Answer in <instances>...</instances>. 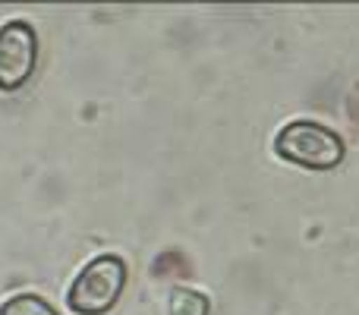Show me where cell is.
<instances>
[{
  "label": "cell",
  "instance_id": "cell-4",
  "mask_svg": "<svg viewBox=\"0 0 359 315\" xmlns=\"http://www.w3.org/2000/svg\"><path fill=\"white\" fill-rule=\"evenodd\" d=\"M0 315H57V309L38 293H16L0 306Z\"/></svg>",
  "mask_w": 359,
  "mask_h": 315
},
{
  "label": "cell",
  "instance_id": "cell-1",
  "mask_svg": "<svg viewBox=\"0 0 359 315\" xmlns=\"http://www.w3.org/2000/svg\"><path fill=\"white\" fill-rule=\"evenodd\" d=\"M274 152H278V158L306 167V170H331L344 161L341 136L322 123H312V120L287 123L274 139Z\"/></svg>",
  "mask_w": 359,
  "mask_h": 315
},
{
  "label": "cell",
  "instance_id": "cell-5",
  "mask_svg": "<svg viewBox=\"0 0 359 315\" xmlns=\"http://www.w3.org/2000/svg\"><path fill=\"white\" fill-rule=\"evenodd\" d=\"M208 300L202 297L198 290H186V287H180V290L170 293L168 300V312L170 315H208Z\"/></svg>",
  "mask_w": 359,
  "mask_h": 315
},
{
  "label": "cell",
  "instance_id": "cell-2",
  "mask_svg": "<svg viewBox=\"0 0 359 315\" xmlns=\"http://www.w3.org/2000/svg\"><path fill=\"white\" fill-rule=\"evenodd\" d=\"M126 284V265L117 255H98L92 259L67 293V306L79 315H104L114 309Z\"/></svg>",
  "mask_w": 359,
  "mask_h": 315
},
{
  "label": "cell",
  "instance_id": "cell-3",
  "mask_svg": "<svg viewBox=\"0 0 359 315\" xmlns=\"http://www.w3.org/2000/svg\"><path fill=\"white\" fill-rule=\"evenodd\" d=\"M38 63V35L29 22L0 29V92H16L32 79Z\"/></svg>",
  "mask_w": 359,
  "mask_h": 315
}]
</instances>
